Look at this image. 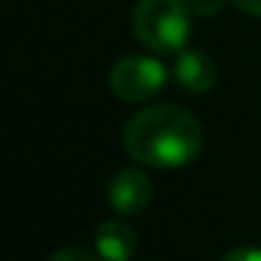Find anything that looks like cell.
I'll return each instance as SVG.
<instances>
[{"mask_svg": "<svg viewBox=\"0 0 261 261\" xmlns=\"http://www.w3.org/2000/svg\"><path fill=\"white\" fill-rule=\"evenodd\" d=\"M205 132L188 110L174 104L146 107L126 124L124 149L152 169H180L202 152Z\"/></svg>", "mask_w": 261, "mask_h": 261, "instance_id": "6da1fadb", "label": "cell"}, {"mask_svg": "<svg viewBox=\"0 0 261 261\" xmlns=\"http://www.w3.org/2000/svg\"><path fill=\"white\" fill-rule=\"evenodd\" d=\"M135 40L152 54H180L191 37L188 0H138L132 12Z\"/></svg>", "mask_w": 261, "mask_h": 261, "instance_id": "7a4b0ae2", "label": "cell"}, {"mask_svg": "<svg viewBox=\"0 0 261 261\" xmlns=\"http://www.w3.org/2000/svg\"><path fill=\"white\" fill-rule=\"evenodd\" d=\"M169 82V70L158 57L126 54L110 70V90L126 104H141L154 98Z\"/></svg>", "mask_w": 261, "mask_h": 261, "instance_id": "3957f363", "label": "cell"}, {"mask_svg": "<svg viewBox=\"0 0 261 261\" xmlns=\"http://www.w3.org/2000/svg\"><path fill=\"white\" fill-rule=\"evenodd\" d=\"M110 208L121 216H135L143 214L152 199V182L141 169H121L113 174L107 186Z\"/></svg>", "mask_w": 261, "mask_h": 261, "instance_id": "277c9868", "label": "cell"}, {"mask_svg": "<svg viewBox=\"0 0 261 261\" xmlns=\"http://www.w3.org/2000/svg\"><path fill=\"white\" fill-rule=\"evenodd\" d=\"M174 79L191 93H205L216 85V62L199 48H182L174 54Z\"/></svg>", "mask_w": 261, "mask_h": 261, "instance_id": "5b68a950", "label": "cell"}, {"mask_svg": "<svg viewBox=\"0 0 261 261\" xmlns=\"http://www.w3.org/2000/svg\"><path fill=\"white\" fill-rule=\"evenodd\" d=\"M138 250V236L126 222L107 219L96 227V253L104 261H129Z\"/></svg>", "mask_w": 261, "mask_h": 261, "instance_id": "8992f818", "label": "cell"}, {"mask_svg": "<svg viewBox=\"0 0 261 261\" xmlns=\"http://www.w3.org/2000/svg\"><path fill=\"white\" fill-rule=\"evenodd\" d=\"M48 261H104L98 253H90L85 247H62L51 255Z\"/></svg>", "mask_w": 261, "mask_h": 261, "instance_id": "52a82bcc", "label": "cell"}, {"mask_svg": "<svg viewBox=\"0 0 261 261\" xmlns=\"http://www.w3.org/2000/svg\"><path fill=\"white\" fill-rule=\"evenodd\" d=\"M222 261H261V247H236Z\"/></svg>", "mask_w": 261, "mask_h": 261, "instance_id": "ba28073f", "label": "cell"}, {"mask_svg": "<svg viewBox=\"0 0 261 261\" xmlns=\"http://www.w3.org/2000/svg\"><path fill=\"white\" fill-rule=\"evenodd\" d=\"M188 3H191L194 14H216L225 6V0H188Z\"/></svg>", "mask_w": 261, "mask_h": 261, "instance_id": "9c48e42d", "label": "cell"}, {"mask_svg": "<svg viewBox=\"0 0 261 261\" xmlns=\"http://www.w3.org/2000/svg\"><path fill=\"white\" fill-rule=\"evenodd\" d=\"M233 6L244 14H253V17H261V0H230Z\"/></svg>", "mask_w": 261, "mask_h": 261, "instance_id": "30bf717a", "label": "cell"}]
</instances>
